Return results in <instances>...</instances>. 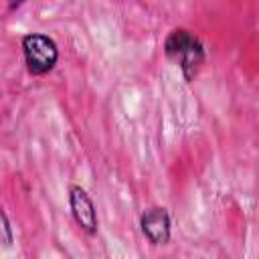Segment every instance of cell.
Masks as SVG:
<instances>
[{"mask_svg":"<svg viewBox=\"0 0 259 259\" xmlns=\"http://www.w3.org/2000/svg\"><path fill=\"white\" fill-rule=\"evenodd\" d=\"M164 55L178 63L186 81H192L204 63V45L188 28H174L164 40Z\"/></svg>","mask_w":259,"mask_h":259,"instance_id":"6da1fadb","label":"cell"},{"mask_svg":"<svg viewBox=\"0 0 259 259\" xmlns=\"http://www.w3.org/2000/svg\"><path fill=\"white\" fill-rule=\"evenodd\" d=\"M20 47L24 55V65L30 75L40 77L55 69L59 61V49L49 34H42V32L24 34L20 40Z\"/></svg>","mask_w":259,"mask_h":259,"instance_id":"7a4b0ae2","label":"cell"},{"mask_svg":"<svg viewBox=\"0 0 259 259\" xmlns=\"http://www.w3.org/2000/svg\"><path fill=\"white\" fill-rule=\"evenodd\" d=\"M69 206H71V214H73L75 223L81 227V231H85L87 235H95L97 233V210H95V204H93L89 192L83 186H79V184L69 186Z\"/></svg>","mask_w":259,"mask_h":259,"instance_id":"3957f363","label":"cell"},{"mask_svg":"<svg viewBox=\"0 0 259 259\" xmlns=\"http://www.w3.org/2000/svg\"><path fill=\"white\" fill-rule=\"evenodd\" d=\"M142 235L152 245H166L172 235V221L164 206H150L140 217Z\"/></svg>","mask_w":259,"mask_h":259,"instance_id":"277c9868","label":"cell"},{"mask_svg":"<svg viewBox=\"0 0 259 259\" xmlns=\"http://www.w3.org/2000/svg\"><path fill=\"white\" fill-rule=\"evenodd\" d=\"M2 229H4V245H10L12 243V227H10V221H8V214L2 212Z\"/></svg>","mask_w":259,"mask_h":259,"instance_id":"5b68a950","label":"cell"},{"mask_svg":"<svg viewBox=\"0 0 259 259\" xmlns=\"http://www.w3.org/2000/svg\"><path fill=\"white\" fill-rule=\"evenodd\" d=\"M24 2H26V0H10V6H8V8L14 10V8H18L20 4H24Z\"/></svg>","mask_w":259,"mask_h":259,"instance_id":"8992f818","label":"cell"}]
</instances>
